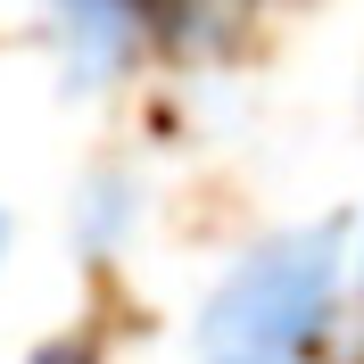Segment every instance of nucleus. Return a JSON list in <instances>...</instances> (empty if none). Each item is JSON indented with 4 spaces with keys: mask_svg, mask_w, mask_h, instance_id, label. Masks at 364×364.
<instances>
[{
    "mask_svg": "<svg viewBox=\"0 0 364 364\" xmlns=\"http://www.w3.org/2000/svg\"><path fill=\"white\" fill-rule=\"evenodd\" d=\"M340 240L331 232H273L232 257L191 323V364H315L340 323Z\"/></svg>",
    "mask_w": 364,
    "mask_h": 364,
    "instance_id": "nucleus-1",
    "label": "nucleus"
},
{
    "mask_svg": "<svg viewBox=\"0 0 364 364\" xmlns=\"http://www.w3.org/2000/svg\"><path fill=\"white\" fill-rule=\"evenodd\" d=\"M50 9L67 25V42L83 50V67H116L141 25V0H50Z\"/></svg>",
    "mask_w": 364,
    "mask_h": 364,
    "instance_id": "nucleus-2",
    "label": "nucleus"
},
{
    "mask_svg": "<svg viewBox=\"0 0 364 364\" xmlns=\"http://www.w3.org/2000/svg\"><path fill=\"white\" fill-rule=\"evenodd\" d=\"M348 282H356V306H364V240H356V273H348Z\"/></svg>",
    "mask_w": 364,
    "mask_h": 364,
    "instance_id": "nucleus-3",
    "label": "nucleus"
},
{
    "mask_svg": "<svg viewBox=\"0 0 364 364\" xmlns=\"http://www.w3.org/2000/svg\"><path fill=\"white\" fill-rule=\"evenodd\" d=\"M0 257H9V215H0Z\"/></svg>",
    "mask_w": 364,
    "mask_h": 364,
    "instance_id": "nucleus-4",
    "label": "nucleus"
}]
</instances>
